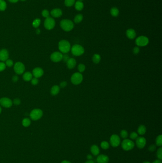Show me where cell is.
Listing matches in <instances>:
<instances>
[{
    "instance_id": "obj_1",
    "label": "cell",
    "mask_w": 162,
    "mask_h": 163,
    "mask_svg": "<svg viewBox=\"0 0 162 163\" xmlns=\"http://www.w3.org/2000/svg\"><path fill=\"white\" fill-rule=\"evenodd\" d=\"M59 49L62 53L66 54L69 53L71 49V45L68 41L62 40L59 43Z\"/></svg>"
},
{
    "instance_id": "obj_2",
    "label": "cell",
    "mask_w": 162,
    "mask_h": 163,
    "mask_svg": "<svg viewBox=\"0 0 162 163\" xmlns=\"http://www.w3.org/2000/svg\"><path fill=\"white\" fill-rule=\"evenodd\" d=\"M70 50L72 54L76 56H80L85 52L83 47L80 44H75L71 47Z\"/></svg>"
},
{
    "instance_id": "obj_3",
    "label": "cell",
    "mask_w": 162,
    "mask_h": 163,
    "mask_svg": "<svg viewBox=\"0 0 162 163\" xmlns=\"http://www.w3.org/2000/svg\"><path fill=\"white\" fill-rule=\"evenodd\" d=\"M61 27L64 31H70L74 28V23L68 19L62 20L60 23Z\"/></svg>"
},
{
    "instance_id": "obj_4",
    "label": "cell",
    "mask_w": 162,
    "mask_h": 163,
    "mask_svg": "<svg viewBox=\"0 0 162 163\" xmlns=\"http://www.w3.org/2000/svg\"><path fill=\"white\" fill-rule=\"evenodd\" d=\"M83 80V75L79 72L74 73L71 77L70 80L72 84L74 85H79L81 84Z\"/></svg>"
},
{
    "instance_id": "obj_5",
    "label": "cell",
    "mask_w": 162,
    "mask_h": 163,
    "mask_svg": "<svg viewBox=\"0 0 162 163\" xmlns=\"http://www.w3.org/2000/svg\"><path fill=\"white\" fill-rule=\"evenodd\" d=\"M149 39L143 35H141L138 37L136 39L135 43L139 47H144L145 46L149 44Z\"/></svg>"
},
{
    "instance_id": "obj_6",
    "label": "cell",
    "mask_w": 162,
    "mask_h": 163,
    "mask_svg": "<svg viewBox=\"0 0 162 163\" xmlns=\"http://www.w3.org/2000/svg\"><path fill=\"white\" fill-rule=\"evenodd\" d=\"M121 146L124 150L125 151H129L133 149V148L135 146V144L131 140L127 139H125L122 142Z\"/></svg>"
},
{
    "instance_id": "obj_7",
    "label": "cell",
    "mask_w": 162,
    "mask_h": 163,
    "mask_svg": "<svg viewBox=\"0 0 162 163\" xmlns=\"http://www.w3.org/2000/svg\"><path fill=\"white\" fill-rule=\"evenodd\" d=\"M43 115V112L39 109H35L32 111L30 114L31 119L34 121L40 119Z\"/></svg>"
},
{
    "instance_id": "obj_8",
    "label": "cell",
    "mask_w": 162,
    "mask_h": 163,
    "mask_svg": "<svg viewBox=\"0 0 162 163\" xmlns=\"http://www.w3.org/2000/svg\"><path fill=\"white\" fill-rule=\"evenodd\" d=\"M55 22L52 18L48 17L46 18L44 22V26L47 30H51L55 27Z\"/></svg>"
},
{
    "instance_id": "obj_9",
    "label": "cell",
    "mask_w": 162,
    "mask_h": 163,
    "mask_svg": "<svg viewBox=\"0 0 162 163\" xmlns=\"http://www.w3.org/2000/svg\"><path fill=\"white\" fill-rule=\"evenodd\" d=\"M24 65L21 62H17L14 66V70L18 75H22L25 71Z\"/></svg>"
},
{
    "instance_id": "obj_10",
    "label": "cell",
    "mask_w": 162,
    "mask_h": 163,
    "mask_svg": "<svg viewBox=\"0 0 162 163\" xmlns=\"http://www.w3.org/2000/svg\"><path fill=\"white\" fill-rule=\"evenodd\" d=\"M120 138L117 135H113L110 137V143L113 147H118L120 144Z\"/></svg>"
},
{
    "instance_id": "obj_11",
    "label": "cell",
    "mask_w": 162,
    "mask_h": 163,
    "mask_svg": "<svg viewBox=\"0 0 162 163\" xmlns=\"http://www.w3.org/2000/svg\"><path fill=\"white\" fill-rule=\"evenodd\" d=\"M63 54L60 52H55L52 53L50 55V59L53 62H58L62 60Z\"/></svg>"
},
{
    "instance_id": "obj_12",
    "label": "cell",
    "mask_w": 162,
    "mask_h": 163,
    "mask_svg": "<svg viewBox=\"0 0 162 163\" xmlns=\"http://www.w3.org/2000/svg\"><path fill=\"white\" fill-rule=\"evenodd\" d=\"M0 104L3 107L6 108H10L13 105V102L8 98L4 97L0 99Z\"/></svg>"
},
{
    "instance_id": "obj_13",
    "label": "cell",
    "mask_w": 162,
    "mask_h": 163,
    "mask_svg": "<svg viewBox=\"0 0 162 163\" xmlns=\"http://www.w3.org/2000/svg\"><path fill=\"white\" fill-rule=\"evenodd\" d=\"M136 145L138 148L139 149H142L145 147L146 145V139L144 137H138L136 139Z\"/></svg>"
},
{
    "instance_id": "obj_14",
    "label": "cell",
    "mask_w": 162,
    "mask_h": 163,
    "mask_svg": "<svg viewBox=\"0 0 162 163\" xmlns=\"http://www.w3.org/2000/svg\"><path fill=\"white\" fill-rule=\"evenodd\" d=\"M44 74L43 70L39 67L35 68L32 71V74L35 78H39L42 76Z\"/></svg>"
},
{
    "instance_id": "obj_15",
    "label": "cell",
    "mask_w": 162,
    "mask_h": 163,
    "mask_svg": "<svg viewBox=\"0 0 162 163\" xmlns=\"http://www.w3.org/2000/svg\"><path fill=\"white\" fill-rule=\"evenodd\" d=\"M9 58V53L7 50L2 49L0 51V60L6 61Z\"/></svg>"
},
{
    "instance_id": "obj_16",
    "label": "cell",
    "mask_w": 162,
    "mask_h": 163,
    "mask_svg": "<svg viewBox=\"0 0 162 163\" xmlns=\"http://www.w3.org/2000/svg\"><path fill=\"white\" fill-rule=\"evenodd\" d=\"M97 163H107L109 161V157L105 154H100L96 158Z\"/></svg>"
},
{
    "instance_id": "obj_17",
    "label": "cell",
    "mask_w": 162,
    "mask_h": 163,
    "mask_svg": "<svg viewBox=\"0 0 162 163\" xmlns=\"http://www.w3.org/2000/svg\"><path fill=\"white\" fill-rule=\"evenodd\" d=\"M67 66L69 69H72L74 68L76 65V60L73 58H70L68 61L67 62Z\"/></svg>"
},
{
    "instance_id": "obj_18",
    "label": "cell",
    "mask_w": 162,
    "mask_h": 163,
    "mask_svg": "<svg viewBox=\"0 0 162 163\" xmlns=\"http://www.w3.org/2000/svg\"><path fill=\"white\" fill-rule=\"evenodd\" d=\"M126 35L128 38L133 40L136 38V31L133 29H129L126 31Z\"/></svg>"
},
{
    "instance_id": "obj_19",
    "label": "cell",
    "mask_w": 162,
    "mask_h": 163,
    "mask_svg": "<svg viewBox=\"0 0 162 163\" xmlns=\"http://www.w3.org/2000/svg\"><path fill=\"white\" fill-rule=\"evenodd\" d=\"M51 14L54 17H60L62 14V12L61 9H53L51 11Z\"/></svg>"
},
{
    "instance_id": "obj_20",
    "label": "cell",
    "mask_w": 162,
    "mask_h": 163,
    "mask_svg": "<svg viewBox=\"0 0 162 163\" xmlns=\"http://www.w3.org/2000/svg\"><path fill=\"white\" fill-rule=\"evenodd\" d=\"M60 91V87L57 85H54L51 89L50 93L52 95H56L58 94Z\"/></svg>"
},
{
    "instance_id": "obj_21",
    "label": "cell",
    "mask_w": 162,
    "mask_h": 163,
    "mask_svg": "<svg viewBox=\"0 0 162 163\" xmlns=\"http://www.w3.org/2000/svg\"><path fill=\"white\" fill-rule=\"evenodd\" d=\"M90 151L92 154L94 155H97L99 153V149L98 147L96 145H93L91 147Z\"/></svg>"
},
{
    "instance_id": "obj_22",
    "label": "cell",
    "mask_w": 162,
    "mask_h": 163,
    "mask_svg": "<svg viewBox=\"0 0 162 163\" xmlns=\"http://www.w3.org/2000/svg\"><path fill=\"white\" fill-rule=\"evenodd\" d=\"M92 61L95 63V64H98L101 61V56L97 53L94 54L92 56Z\"/></svg>"
},
{
    "instance_id": "obj_23",
    "label": "cell",
    "mask_w": 162,
    "mask_h": 163,
    "mask_svg": "<svg viewBox=\"0 0 162 163\" xmlns=\"http://www.w3.org/2000/svg\"><path fill=\"white\" fill-rule=\"evenodd\" d=\"M75 9L78 11H81L83 9V3L80 1H78L75 3Z\"/></svg>"
},
{
    "instance_id": "obj_24",
    "label": "cell",
    "mask_w": 162,
    "mask_h": 163,
    "mask_svg": "<svg viewBox=\"0 0 162 163\" xmlns=\"http://www.w3.org/2000/svg\"><path fill=\"white\" fill-rule=\"evenodd\" d=\"M146 131V128L144 125H141L137 129V132L140 135H144Z\"/></svg>"
},
{
    "instance_id": "obj_25",
    "label": "cell",
    "mask_w": 162,
    "mask_h": 163,
    "mask_svg": "<svg viewBox=\"0 0 162 163\" xmlns=\"http://www.w3.org/2000/svg\"><path fill=\"white\" fill-rule=\"evenodd\" d=\"M32 78V75L30 72H26L23 75V79L25 81H30Z\"/></svg>"
},
{
    "instance_id": "obj_26",
    "label": "cell",
    "mask_w": 162,
    "mask_h": 163,
    "mask_svg": "<svg viewBox=\"0 0 162 163\" xmlns=\"http://www.w3.org/2000/svg\"><path fill=\"white\" fill-rule=\"evenodd\" d=\"M83 19V16L81 14H78L76 15L74 17V21L76 23H79L81 22Z\"/></svg>"
},
{
    "instance_id": "obj_27",
    "label": "cell",
    "mask_w": 162,
    "mask_h": 163,
    "mask_svg": "<svg viewBox=\"0 0 162 163\" xmlns=\"http://www.w3.org/2000/svg\"><path fill=\"white\" fill-rule=\"evenodd\" d=\"M119 13V10L116 7H113L110 10V13L111 15L113 17L118 16Z\"/></svg>"
},
{
    "instance_id": "obj_28",
    "label": "cell",
    "mask_w": 162,
    "mask_h": 163,
    "mask_svg": "<svg viewBox=\"0 0 162 163\" xmlns=\"http://www.w3.org/2000/svg\"><path fill=\"white\" fill-rule=\"evenodd\" d=\"M156 145L159 146H161L162 145V136L161 135L158 136L155 140Z\"/></svg>"
},
{
    "instance_id": "obj_29",
    "label": "cell",
    "mask_w": 162,
    "mask_h": 163,
    "mask_svg": "<svg viewBox=\"0 0 162 163\" xmlns=\"http://www.w3.org/2000/svg\"><path fill=\"white\" fill-rule=\"evenodd\" d=\"M7 5L4 0H0V11H4L6 8Z\"/></svg>"
},
{
    "instance_id": "obj_30",
    "label": "cell",
    "mask_w": 162,
    "mask_h": 163,
    "mask_svg": "<svg viewBox=\"0 0 162 163\" xmlns=\"http://www.w3.org/2000/svg\"><path fill=\"white\" fill-rule=\"evenodd\" d=\"M101 147L103 149H105V150L107 149L110 147L109 143L106 141H103L101 143Z\"/></svg>"
},
{
    "instance_id": "obj_31",
    "label": "cell",
    "mask_w": 162,
    "mask_h": 163,
    "mask_svg": "<svg viewBox=\"0 0 162 163\" xmlns=\"http://www.w3.org/2000/svg\"><path fill=\"white\" fill-rule=\"evenodd\" d=\"M22 123L24 126L28 127L31 124V120L29 118H24L22 120Z\"/></svg>"
},
{
    "instance_id": "obj_32",
    "label": "cell",
    "mask_w": 162,
    "mask_h": 163,
    "mask_svg": "<svg viewBox=\"0 0 162 163\" xmlns=\"http://www.w3.org/2000/svg\"><path fill=\"white\" fill-rule=\"evenodd\" d=\"M75 0H65V5L67 7H71L74 5Z\"/></svg>"
},
{
    "instance_id": "obj_33",
    "label": "cell",
    "mask_w": 162,
    "mask_h": 163,
    "mask_svg": "<svg viewBox=\"0 0 162 163\" xmlns=\"http://www.w3.org/2000/svg\"><path fill=\"white\" fill-rule=\"evenodd\" d=\"M78 69L79 73H83L86 70V66L83 63H80L78 66Z\"/></svg>"
},
{
    "instance_id": "obj_34",
    "label": "cell",
    "mask_w": 162,
    "mask_h": 163,
    "mask_svg": "<svg viewBox=\"0 0 162 163\" xmlns=\"http://www.w3.org/2000/svg\"><path fill=\"white\" fill-rule=\"evenodd\" d=\"M120 136L121 137L124 139H126L128 136V134L127 131L126 130H121V131L120 132Z\"/></svg>"
},
{
    "instance_id": "obj_35",
    "label": "cell",
    "mask_w": 162,
    "mask_h": 163,
    "mask_svg": "<svg viewBox=\"0 0 162 163\" xmlns=\"http://www.w3.org/2000/svg\"><path fill=\"white\" fill-rule=\"evenodd\" d=\"M40 23V20L39 19H36L33 22L32 25L35 28H37L39 26Z\"/></svg>"
},
{
    "instance_id": "obj_36",
    "label": "cell",
    "mask_w": 162,
    "mask_h": 163,
    "mask_svg": "<svg viewBox=\"0 0 162 163\" xmlns=\"http://www.w3.org/2000/svg\"><path fill=\"white\" fill-rule=\"evenodd\" d=\"M157 157L158 159L162 160V148L160 147L157 151Z\"/></svg>"
},
{
    "instance_id": "obj_37",
    "label": "cell",
    "mask_w": 162,
    "mask_h": 163,
    "mask_svg": "<svg viewBox=\"0 0 162 163\" xmlns=\"http://www.w3.org/2000/svg\"><path fill=\"white\" fill-rule=\"evenodd\" d=\"M137 137H138V134L135 132H132L130 135V138L133 140L136 139Z\"/></svg>"
},
{
    "instance_id": "obj_38",
    "label": "cell",
    "mask_w": 162,
    "mask_h": 163,
    "mask_svg": "<svg viewBox=\"0 0 162 163\" xmlns=\"http://www.w3.org/2000/svg\"><path fill=\"white\" fill-rule=\"evenodd\" d=\"M133 53L135 55L138 54L139 52H140V48L138 46H136L133 49Z\"/></svg>"
},
{
    "instance_id": "obj_39",
    "label": "cell",
    "mask_w": 162,
    "mask_h": 163,
    "mask_svg": "<svg viewBox=\"0 0 162 163\" xmlns=\"http://www.w3.org/2000/svg\"><path fill=\"white\" fill-rule=\"evenodd\" d=\"M13 61L10 59H7L6 61V62H5V65L6 66H8V67H11L13 66Z\"/></svg>"
},
{
    "instance_id": "obj_40",
    "label": "cell",
    "mask_w": 162,
    "mask_h": 163,
    "mask_svg": "<svg viewBox=\"0 0 162 163\" xmlns=\"http://www.w3.org/2000/svg\"><path fill=\"white\" fill-rule=\"evenodd\" d=\"M42 16L45 18H48L49 17V12L47 10H44L42 12Z\"/></svg>"
},
{
    "instance_id": "obj_41",
    "label": "cell",
    "mask_w": 162,
    "mask_h": 163,
    "mask_svg": "<svg viewBox=\"0 0 162 163\" xmlns=\"http://www.w3.org/2000/svg\"><path fill=\"white\" fill-rule=\"evenodd\" d=\"M6 65L5 63L3 62H0V72L3 71L5 70V69L6 68Z\"/></svg>"
},
{
    "instance_id": "obj_42",
    "label": "cell",
    "mask_w": 162,
    "mask_h": 163,
    "mask_svg": "<svg viewBox=\"0 0 162 163\" xmlns=\"http://www.w3.org/2000/svg\"><path fill=\"white\" fill-rule=\"evenodd\" d=\"M38 82H39V81L38 80V78H32L31 79V84H32L33 85H37V84H38Z\"/></svg>"
},
{
    "instance_id": "obj_43",
    "label": "cell",
    "mask_w": 162,
    "mask_h": 163,
    "mask_svg": "<svg viewBox=\"0 0 162 163\" xmlns=\"http://www.w3.org/2000/svg\"><path fill=\"white\" fill-rule=\"evenodd\" d=\"M70 59L69 56L67 54H64L63 55V58H62V60L65 62H67L68 61V60Z\"/></svg>"
},
{
    "instance_id": "obj_44",
    "label": "cell",
    "mask_w": 162,
    "mask_h": 163,
    "mask_svg": "<svg viewBox=\"0 0 162 163\" xmlns=\"http://www.w3.org/2000/svg\"><path fill=\"white\" fill-rule=\"evenodd\" d=\"M148 149H149L150 152H153L156 149V146L154 145H151L149 146Z\"/></svg>"
},
{
    "instance_id": "obj_45",
    "label": "cell",
    "mask_w": 162,
    "mask_h": 163,
    "mask_svg": "<svg viewBox=\"0 0 162 163\" xmlns=\"http://www.w3.org/2000/svg\"><path fill=\"white\" fill-rule=\"evenodd\" d=\"M67 85V83L66 81H62V83L60 84V86L62 88H64Z\"/></svg>"
},
{
    "instance_id": "obj_46",
    "label": "cell",
    "mask_w": 162,
    "mask_h": 163,
    "mask_svg": "<svg viewBox=\"0 0 162 163\" xmlns=\"http://www.w3.org/2000/svg\"><path fill=\"white\" fill-rule=\"evenodd\" d=\"M20 103H21L20 100L19 99H15L14 100V103L16 105H20Z\"/></svg>"
},
{
    "instance_id": "obj_47",
    "label": "cell",
    "mask_w": 162,
    "mask_h": 163,
    "mask_svg": "<svg viewBox=\"0 0 162 163\" xmlns=\"http://www.w3.org/2000/svg\"><path fill=\"white\" fill-rule=\"evenodd\" d=\"M13 81L14 82H17L18 81V76H16V75H15V76H13Z\"/></svg>"
},
{
    "instance_id": "obj_48",
    "label": "cell",
    "mask_w": 162,
    "mask_h": 163,
    "mask_svg": "<svg viewBox=\"0 0 162 163\" xmlns=\"http://www.w3.org/2000/svg\"><path fill=\"white\" fill-rule=\"evenodd\" d=\"M152 163H162V161H161V160L157 159V160H156L154 161H153Z\"/></svg>"
},
{
    "instance_id": "obj_49",
    "label": "cell",
    "mask_w": 162,
    "mask_h": 163,
    "mask_svg": "<svg viewBox=\"0 0 162 163\" xmlns=\"http://www.w3.org/2000/svg\"><path fill=\"white\" fill-rule=\"evenodd\" d=\"M87 158L88 160H92V156L91 154H88L87 156Z\"/></svg>"
},
{
    "instance_id": "obj_50",
    "label": "cell",
    "mask_w": 162,
    "mask_h": 163,
    "mask_svg": "<svg viewBox=\"0 0 162 163\" xmlns=\"http://www.w3.org/2000/svg\"><path fill=\"white\" fill-rule=\"evenodd\" d=\"M85 163H95L92 160H88L87 161H86Z\"/></svg>"
},
{
    "instance_id": "obj_51",
    "label": "cell",
    "mask_w": 162,
    "mask_h": 163,
    "mask_svg": "<svg viewBox=\"0 0 162 163\" xmlns=\"http://www.w3.org/2000/svg\"><path fill=\"white\" fill-rule=\"evenodd\" d=\"M9 1L10 2H11V3H16V2H17L19 0H9Z\"/></svg>"
},
{
    "instance_id": "obj_52",
    "label": "cell",
    "mask_w": 162,
    "mask_h": 163,
    "mask_svg": "<svg viewBox=\"0 0 162 163\" xmlns=\"http://www.w3.org/2000/svg\"><path fill=\"white\" fill-rule=\"evenodd\" d=\"M62 163H71L70 162L68 161H66V160H64V161H63L62 162Z\"/></svg>"
},
{
    "instance_id": "obj_53",
    "label": "cell",
    "mask_w": 162,
    "mask_h": 163,
    "mask_svg": "<svg viewBox=\"0 0 162 163\" xmlns=\"http://www.w3.org/2000/svg\"><path fill=\"white\" fill-rule=\"evenodd\" d=\"M143 163H150L148 161H145L144 162H143Z\"/></svg>"
},
{
    "instance_id": "obj_54",
    "label": "cell",
    "mask_w": 162,
    "mask_h": 163,
    "mask_svg": "<svg viewBox=\"0 0 162 163\" xmlns=\"http://www.w3.org/2000/svg\"><path fill=\"white\" fill-rule=\"evenodd\" d=\"M1 112H2V108H1V106H0V114H1Z\"/></svg>"
},
{
    "instance_id": "obj_55",
    "label": "cell",
    "mask_w": 162,
    "mask_h": 163,
    "mask_svg": "<svg viewBox=\"0 0 162 163\" xmlns=\"http://www.w3.org/2000/svg\"><path fill=\"white\" fill-rule=\"evenodd\" d=\"M21 1H26V0H21Z\"/></svg>"
},
{
    "instance_id": "obj_56",
    "label": "cell",
    "mask_w": 162,
    "mask_h": 163,
    "mask_svg": "<svg viewBox=\"0 0 162 163\" xmlns=\"http://www.w3.org/2000/svg\"><path fill=\"white\" fill-rule=\"evenodd\" d=\"M79 1H82V0H79Z\"/></svg>"
}]
</instances>
